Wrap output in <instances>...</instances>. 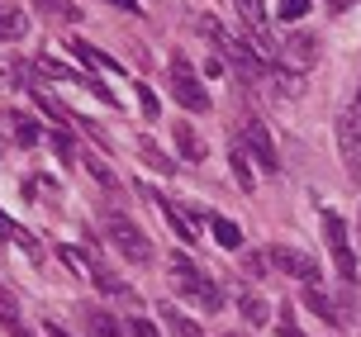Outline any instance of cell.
<instances>
[{
  "instance_id": "obj_5",
  "label": "cell",
  "mask_w": 361,
  "mask_h": 337,
  "mask_svg": "<svg viewBox=\"0 0 361 337\" xmlns=\"http://www.w3.org/2000/svg\"><path fill=\"white\" fill-rule=\"evenodd\" d=\"M324 238H328V252H333V266L347 285H357V252H352V238H347V219L343 214L324 209Z\"/></svg>"
},
{
  "instance_id": "obj_14",
  "label": "cell",
  "mask_w": 361,
  "mask_h": 337,
  "mask_svg": "<svg viewBox=\"0 0 361 337\" xmlns=\"http://www.w3.org/2000/svg\"><path fill=\"white\" fill-rule=\"evenodd\" d=\"M305 309H309V314H319L324 323H343V314L333 309V300H328L319 285H305Z\"/></svg>"
},
{
  "instance_id": "obj_12",
  "label": "cell",
  "mask_w": 361,
  "mask_h": 337,
  "mask_svg": "<svg viewBox=\"0 0 361 337\" xmlns=\"http://www.w3.org/2000/svg\"><path fill=\"white\" fill-rule=\"evenodd\" d=\"M238 309H243V319L252 323V328H267V323H271V309L262 304L257 290H238Z\"/></svg>"
},
{
  "instance_id": "obj_24",
  "label": "cell",
  "mask_w": 361,
  "mask_h": 337,
  "mask_svg": "<svg viewBox=\"0 0 361 337\" xmlns=\"http://www.w3.org/2000/svg\"><path fill=\"white\" fill-rule=\"evenodd\" d=\"M57 257H62V262H67L76 276H95V262H90L81 247H57Z\"/></svg>"
},
{
  "instance_id": "obj_13",
  "label": "cell",
  "mask_w": 361,
  "mask_h": 337,
  "mask_svg": "<svg viewBox=\"0 0 361 337\" xmlns=\"http://www.w3.org/2000/svg\"><path fill=\"white\" fill-rule=\"evenodd\" d=\"M81 323H86V333H90V337H124V328L109 319L105 309H81Z\"/></svg>"
},
{
  "instance_id": "obj_9",
  "label": "cell",
  "mask_w": 361,
  "mask_h": 337,
  "mask_svg": "<svg viewBox=\"0 0 361 337\" xmlns=\"http://www.w3.org/2000/svg\"><path fill=\"white\" fill-rule=\"evenodd\" d=\"M34 5L48 24H76V19H81V5H76V0H34Z\"/></svg>"
},
{
  "instance_id": "obj_3",
  "label": "cell",
  "mask_w": 361,
  "mask_h": 337,
  "mask_svg": "<svg viewBox=\"0 0 361 337\" xmlns=\"http://www.w3.org/2000/svg\"><path fill=\"white\" fill-rule=\"evenodd\" d=\"M105 238H109V247L119 252L124 262H133V266H152V243L138 233V223H133L128 214H105Z\"/></svg>"
},
{
  "instance_id": "obj_23",
  "label": "cell",
  "mask_w": 361,
  "mask_h": 337,
  "mask_svg": "<svg viewBox=\"0 0 361 337\" xmlns=\"http://www.w3.org/2000/svg\"><path fill=\"white\" fill-rule=\"evenodd\" d=\"M0 323H10L15 333H24V319H19V300L10 295V290H5V285H0Z\"/></svg>"
},
{
  "instance_id": "obj_26",
  "label": "cell",
  "mask_w": 361,
  "mask_h": 337,
  "mask_svg": "<svg viewBox=\"0 0 361 337\" xmlns=\"http://www.w3.org/2000/svg\"><path fill=\"white\" fill-rule=\"evenodd\" d=\"M10 124H15V138H19V147H34V142H38V128L29 124V119H24V114H15V119H10Z\"/></svg>"
},
{
  "instance_id": "obj_11",
  "label": "cell",
  "mask_w": 361,
  "mask_h": 337,
  "mask_svg": "<svg viewBox=\"0 0 361 337\" xmlns=\"http://www.w3.org/2000/svg\"><path fill=\"white\" fill-rule=\"evenodd\" d=\"M152 204H157V214H162L166 223H171V233H176L180 243H195V228L185 223V214H180L176 204H171V200H162V195H157V190H152Z\"/></svg>"
},
{
  "instance_id": "obj_21",
  "label": "cell",
  "mask_w": 361,
  "mask_h": 337,
  "mask_svg": "<svg viewBox=\"0 0 361 337\" xmlns=\"http://www.w3.org/2000/svg\"><path fill=\"white\" fill-rule=\"evenodd\" d=\"M233 5H238V15L247 19V24H252L257 34L267 29V0H233Z\"/></svg>"
},
{
  "instance_id": "obj_29",
  "label": "cell",
  "mask_w": 361,
  "mask_h": 337,
  "mask_svg": "<svg viewBox=\"0 0 361 337\" xmlns=\"http://www.w3.org/2000/svg\"><path fill=\"white\" fill-rule=\"evenodd\" d=\"M243 271H247V276H267V252H247V257H243Z\"/></svg>"
},
{
  "instance_id": "obj_31",
  "label": "cell",
  "mask_w": 361,
  "mask_h": 337,
  "mask_svg": "<svg viewBox=\"0 0 361 337\" xmlns=\"http://www.w3.org/2000/svg\"><path fill=\"white\" fill-rule=\"evenodd\" d=\"M109 5H119V10H133V15H138V0H109Z\"/></svg>"
},
{
  "instance_id": "obj_19",
  "label": "cell",
  "mask_w": 361,
  "mask_h": 337,
  "mask_svg": "<svg viewBox=\"0 0 361 337\" xmlns=\"http://www.w3.org/2000/svg\"><path fill=\"white\" fill-rule=\"evenodd\" d=\"M76 161H81V166H86L90 176H95V180H100V185H105V190H119V176H114V171H109V166H105V161H100V157H95V152H81V157H76Z\"/></svg>"
},
{
  "instance_id": "obj_17",
  "label": "cell",
  "mask_w": 361,
  "mask_h": 337,
  "mask_svg": "<svg viewBox=\"0 0 361 337\" xmlns=\"http://www.w3.org/2000/svg\"><path fill=\"white\" fill-rule=\"evenodd\" d=\"M162 323L171 328V337H204V333H200V323H190L176 304H162Z\"/></svg>"
},
{
  "instance_id": "obj_2",
  "label": "cell",
  "mask_w": 361,
  "mask_h": 337,
  "mask_svg": "<svg viewBox=\"0 0 361 337\" xmlns=\"http://www.w3.org/2000/svg\"><path fill=\"white\" fill-rule=\"evenodd\" d=\"M338 157H343L352 185H361V86L352 90L347 109L338 114Z\"/></svg>"
},
{
  "instance_id": "obj_4",
  "label": "cell",
  "mask_w": 361,
  "mask_h": 337,
  "mask_svg": "<svg viewBox=\"0 0 361 337\" xmlns=\"http://www.w3.org/2000/svg\"><path fill=\"white\" fill-rule=\"evenodd\" d=\"M166 86H171V95L180 100V109H190V114H204L209 109V95H204V86H200L195 67L185 62V57H171V71H166Z\"/></svg>"
},
{
  "instance_id": "obj_30",
  "label": "cell",
  "mask_w": 361,
  "mask_h": 337,
  "mask_svg": "<svg viewBox=\"0 0 361 337\" xmlns=\"http://www.w3.org/2000/svg\"><path fill=\"white\" fill-rule=\"evenodd\" d=\"M133 337H157V333H152V323L138 319V323H133Z\"/></svg>"
},
{
  "instance_id": "obj_6",
  "label": "cell",
  "mask_w": 361,
  "mask_h": 337,
  "mask_svg": "<svg viewBox=\"0 0 361 337\" xmlns=\"http://www.w3.org/2000/svg\"><path fill=\"white\" fill-rule=\"evenodd\" d=\"M267 262L281 271V276H290V281L319 285V262H314V257H305L300 247H271V252H267Z\"/></svg>"
},
{
  "instance_id": "obj_32",
  "label": "cell",
  "mask_w": 361,
  "mask_h": 337,
  "mask_svg": "<svg viewBox=\"0 0 361 337\" xmlns=\"http://www.w3.org/2000/svg\"><path fill=\"white\" fill-rule=\"evenodd\" d=\"M43 333H48V337H67V333H62V328H53V323H48V328H43Z\"/></svg>"
},
{
  "instance_id": "obj_22",
  "label": "cell",
  "mask_w": 361,
  "mask_h": 337,
  "mask_svg": "<svg viewBox=\"0 0 361 337\" xmlns=\"http://www.w3.org/2000/svg\"><path fill=\"white\" fill-rule=\"evenodd\" d=\"M290 53H295V62H290V67H309V62L319 57V43H314V38L290 34Z\"/></svg>"
},
{
  "instance_id": "obj_1",
  "label": "cell",
  "mask_w": 361,
  "mask_h": 337,
  "mask_svg": "<svg viewBox=\"0 0 361 337\" xmlns=\"http://www.w3.org/2000/svg\"><path fill=\"white\" fill-rule=\"evenodd\" d=\"M166 271H171V285H176V290H180L190 304H200L204 314H219V309H224L219 285L209 281V276L200 271V262H190L185 252H171V257H166Z\"/></svg>"
},
{
  "instance_id": "obj_10",
  "label": "cell",
  "mask_w": 361,
  "mask_h": 337,
  "mask_svg": "<svg viewBox=\"0 0 361 337\" xmlns=\"http://www.w3.org/2000/svg\"><path fill=\"white\" fill-rule=\"evenodd\" d=\"M0 238H5V243H15V247H24L29 257H43V247H38V238H34L29 228H19L15 219H5V209H0Z\"/></svg>"
},
{
  "instance_id": "obj_20",
  "label": "cell",
  "mask_w": 361,
  "mask_h": 337,
  "mask_svg": "<svg viewBox=\"0 0 361 337\" xmlns=\"http://www.w3.org/2000/svg\"><path fill=\"white\" fill-rule=\"evenodd\" d=\"M228 161H233V176H238V185H243V190H257V185H252V161H247V147H243V142H233Z\"/></svg>"
},
{
  "instance_id": "obj_15",
  "label": "cell",
  "mask_w": 361,
  "mask_h": 337,
  "mask_svg": "<svg viewBox=\"0 0 361 337\" xmlns=\"http://www.w3.org/2000/svg\"><path fill=\"white\" fill-rule=\"evenodd\" d=\"M171 138H176V147H180V157H185V161H204V142L195 138V128H190V124H171Z\"/></svg>"
},
{
  "instance_id": "obj_7",
  "label": "cell",
  "mask_w": 361,
  "mask_h": 337,
  "mask_svg": "<svg viewBox=\"0 0 361 337\" xmlns=\"http://www.w3.org/2000/svg\"><path fill=\"white\" fill-rule=\"evenodd\" d=\"M243 147H247V157H257L267 171H276L281 166V157H276V147H271V133H267V124L262 119H247V128H243Z\"/></svg>"
},
{
  "instance_id": "obj_27",
  "label": "cell",
  "mask_w": 361,
  "mask_h": 337,
  "mask_svg": "<svg viewBox=\"0 0 361 337\" xmlns=\"http://www.w3.org/2000/svg\"><path fill=\"white\" fill-rule=\"evenodd\" d=\"M309 5H314V0H281V10H276V15H281V19H305Z\"/></svg>"
},
{
  "instance_id": "obj_18",
  "label": "cell",
  "mask_w": 361,
  "mask_h": 337,
  "mask_svg": "<svg viewBox=\"0 0 361 337\" xmlns=\"http://www.w3.org/2000/svg\"><path fill=\"white\" fill-rule=\"evenodd\" d=\"M90 281L100 285L105 295H114V300H138V295H133V290H128V285L119 281V276H114V271H109V266H95V276H90Z\"/></svg>"
},
{
  "instance_id": "obj_16",
  "label": "cell",
  "mask_w": 361,
  "mask_h": 337,
  "mask_svg": "<svg viewBox=\"0 0 361 337\" xmlns=\"http://www.w3.org/2000/svg\"><path fill=\"white\" fill-rule=\"evenodd\" d=\"M67 48H72V57H81V62H90V67H100V71H119V62H114V57H105L100 48H90V43H81V38H67Z\"/></svg>"
},
{
  "instance_id": "obj_28",
  "label": "cell",
  "mask_w": 361,
  "mask_h": 337,
  "mask_svg": "<svg viewBox=\"0 0 361 337\" xmlns=\"http://www.w3.org/2000/svg\"><path fill=\"white\" fill-rule=\"evenodd\" d=\"M138 105H143V114H147V119H157V114H162V105H157L152 86H143V81H138Z\"/></svg>"
},
{
  "instance_id": "obj_8",
  "label": "cell",
  "mask_w": 361,
  "mask_h": 337,
  "mask_svg": "<svg viewBox=\"0 0 361 337\" xmlns=\"http://www.w3.org/2000/svg\"><path fill=\"white\" fill-rule=\"evenodd\" d=\"M29 38V15L19 5H0V43H19Z\"/></svg>"
},
{
  "instance_id": "obj_33",
  "label": "cell",
  "mask_w": 361,
  "mask_h": 337,
  "mask_svg": "<svg viewBox=\"0 0 361 337\" xmlns=\"http://www.w3.org/2000/svg\"><path fill=\"white\" fill-rule=\"evenodd\" d=\"M224 337H238V333H224Z\"/></svg>"
},
{
  "instance_id": "obj_25",
  "label": "cell",
  "mask_w": 361,
  "mask_h": 337,
  "mask_svg": "<svg viewBox=\"0 0 361 337\" xmlns=\"http://www.w3.org/2000/svg\"><path fill=\"white\" fill-rule=\"evenodd\" d=\"M214 238H219V247H243V233H238V223H228V219H214Z\"/></svg>"
}]
</instances>
